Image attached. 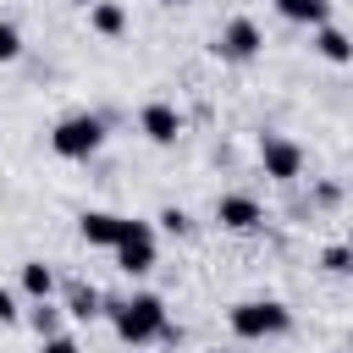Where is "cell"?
Here are the masks:
<instances>
[{"instance_id": "1", "label": "cell", "mask_w": 353, "mask_h": 353, "mask_svg": "<svg viewBox=\"0 0 353 353\" xmlns=\"http://www.w3.org/2000/svg\"><path fill=\"white\" fill-rule=\"evenodd\" d=\"M105 314H110V331H116L127 347H149V342L160 336V325L171 320L160 292H127V298H105Z\"/></svg>"}, {"instance_id": "2", "label": "cell", "mask_w": 353, "mask_h": 353, "mask_svg": "<svg viewBox=\"0 0 353 353\" xmlns=\"http://www.w3.org/2000/svg\"><path fill=\"white\" fill-rule=\"evenodd\" d=\"M226 325H232L237 342H276V336H287L298 320H292V309H287L281 298H243V303L226 309Z\"/></svg>"}, {"instance_id": "3", "label": "cell", "mask_w": 353, "mask_h": 353, "mask_svg": "<svg viewBox=\"0 0 353 353\" xmlns=\"http://www.w3.org/2000/svg\"><path fill=\"white\" fill-rule=\"evenodd\" d=\"M50 149L61 160H94L105 149V121L99 110H66L55 127H50Z\"/></svg>"}, {"instance_id": "4", "label": "cell", "mask_w": 353, "mask_h": 353, "mask_svg": "<svg viewBox=\"0 0 353 353\" xmlns=\"http://www.w3.org/2000/svg\"><path fill=\"white\" fill-rule=\"evenodd\" d=\"M110 254H116V270L138 281V276H149V270L160 265V237H154V226H149V221L127 215V221H121V237L110 243Z\"/></svg>"}, {"instance_id": "5", "label": "cell", "mask_w": 353, "mask_h": 353, "mask_svg": "<svg viewBox=\"0 0 353 353\" xmlns=\"http://www.w3.org/2000/svg\"><path fill=\"white\" fill-rule=\"evenodd\" d=\"M254 160H259V171H265L270 182H281V188H292V182L303 176V165H309L303 143L287 138V132H259V138H254Z\"/></svg>"}, {"instance_id": "6", "label": "cell", "mask_w": 353, "mask_h": 353, "mask_svg": "<svg viewBox=\"0 0 353 353\" xmlns=\"http://www.w3.org/2000/svg\"><path fill=\"white\" fill-rule=\"evenodd\" d=\"M210 55L226 61V66H248V61L265 55V28H259L254 17H226L221 33L210 39Z\"/></svg>"}, {"instance_id": "7", "label": "cell", "mask_w": 353, "mask_h": 353, "mask_svg": "<svg viewBox=\"0 0 353 353\" xmlns=\"http://www.w3.org/2000/svg\"><path fill=\"white\" fill-rule=\"evenodd\" d=\"M138 132L154 143V149H171L182 132H188V110L176 99H143L138 105Z\"/></svg>"}, {"instance_id": "8", "label": "cell", "mask_w": 353, "mask_h": 353, "mask_svg": "<svg viewBox=\"0 0 353 353\" xmlns=\"http://www.w3.org/2000/svg\"><path fill=\"white\" fill-rule=\"evenodd\" d=\"M215 226L221 232H232V237H248V232H259L265 226V204L254 199V193H215Z\"/></svg>"}, {"instance_id": "9", "label": "cell", "mask_w": 353, "mask_h": 353, "mask_svg": "<svg viewBox=\"0 0 353 353\" xmlns=\"http://www.w3.org/2000/svg\"><path fill=\"white\" fill-rule=\"evenodd\" d=\"M121 221H127V215H116V210H83V215H77V237H83L88 248H110V243L121 237Z\"/></svg>"}, {"instance_id": "10", "label": "cell", "mask_w": 353, "mask_h": 353, "mask_svg": "<svg viewBox=\"0 0 353 353\" xmlns=\"http://www.w3.org/2000/svg\"><path fill=\"white\" fill-rule=\"evenodd\" d=\"M88 28H94L99 39H127L132 17H127L121 0H88Z\"/></svg>"}, {"instance_id": "11", "label": "cell", "mask_w": 353, "mask_h": 353, "mask_svg": "<svg viewBox=\"0 0 353 353\" xmlns=\"http://www.w3.org/2000/svg\"><path fill=\"white\" fill-rule=\"evenodd\" d=\"M61 309H66L72 320H99V314H105V292H99L94 281H83V276H77V281H66Z\"/></svg>"}, {"instance_id": "12", "label": "cell", "mask_w": 353, "mask_h": 353, "mask_svg": "<svg viewBox=\"0 0 353 353\" xmlns=\"http://www.w3.org/2000/svg\"><path fill=\"white\" fill-rule=\"evenodd\" d=\"M309 50H314V55H325L331 66H347V61H353V39H347L336 22H320V28H314V39H309Z\"/></svg>"}, {"instance_id": "13", "label": "cell", "mask_w": 353, "mask_h": 353, "mask_svg": "<svg viewBox=\"0 0 353 353\" xmlns=\"http://www.w3.org/2000/svg\"><path fill=\"white\" fill-rule=\"evenodd\" d=\"M17 287H22V298L33 303V298H55V265H44V259H22V270H17Z\"/></svg>"}, {"instance_id": "14", "label": "cell", "mask_w": 353, "mask_h": 353, "mask_svg": "<svg viewBox=\"0 0 353 353\" xmlns=\"http://www.w3.org/2000/svg\"><path fill=\"white\" fill-rule=\"evenodd\" d=\"M270 6H276V17H287V22H298V28L331 22V0H270Z\"/></svg>"}, {"instance_id": "15", "label": "cell", "mask_w": 353, "mask_h": 353, "mask_svg": "<svg viewBox=\"0 0 353 353\" xmlns=\"http://www.w3.org/2000/svg\"><path fill=\"white\" fill-rule=\"evenodd\" d=\"M22 320L33 325V336H55V331H61V320H66V309H61L55 298H33V303L22 309Z\"/></svg>"}, {"instance_id": "16", "label": "cell", "mask_w": 353, "mask_h": 353, "mask_svg": "<svg viewBox=\"0 0 353 353\" xmlns=\"http://www.w3.org/2000/svg\"><path fill=\"white\" fill-rule=\"evenodd\" d=\"M342 199H347V193H342V182H331V176H325V182H314V188H309V204H303V210H309V215H314V210H336Z\"/></svg>"}, {"instance_id": "17", "label": "cell", "mask_w": 353, "mask_h": 353, "mask_svg": "<svg viewBox=\"0 0 353 353\" xmlns=\"http://www.w3.org/2000/svg\"><path fill=\"white\" fill-rule=\"evenodd\" d=\"M320 270H325V276H347V270H353V248H347V243H325V248H320Z\"/></svg>"}, {"instance_id": "18", "label": "cell", "mask_w": 353, "mask_h": 353, "mask_svg": "<svg viewBox=\"0 0 353 353\" xmlns=\"http://www.w3.org/2000/svg\"><path fill=\"white\" fill-rule=\"evenodd\" d=\"M22 28L11 22V17H0V66H11V61H22Z\"/></svg>"}, {"instance_id": "19", "label": "cell", "mask_w": 353, "mask_h": 353, "mask_svg": "<svg viewBox=\"0 0 353 353\" xmlns=\"http://www.w3.org/2000/svg\"><path fill=\"white\" fill-rule=\"evenodd\" d=\"M154 221H160V232H165V237H188V232H193V215H188L182 204H165Z\"/></svg>"}, {"instance_id": "20", "label": "cell", "mask_w": 353, "mask_h": 353, "mask_svg": "<svg viewBox=\"0 0 353 353\" xmlns=\"http://www.w3.org/2000/svg\"><path fill=\"white\" fill-rule=\"evenodd\" d=\"M39 353H83V342L66 336V331H55V336H39Z\"/></svg>"}, {"instance_id": "21", "label": "cell", "mask_w": 353, "mask_h": 353, "mask_svg": "<svg viewBox=\"0 0 353 353\" xmlns=\"http://www.w3.org/2000/svg\"><path fill=\"white\" fill-rule=\"evenodd\" d=\"M17 320H22V309H17V292L0 281V325H17Z\"/></svg>"}, {"instance_id": "22", "label": "cell", "mask_w": 353, "mask_h": 353, "mask_svg": "<svg viewBox=\"0 0 353 353\" xmlns=\"http://www.w3.org/2000/svg\"><path fill=\"white\" fill-rule=\"evenodd\" d=\"M154 6H182V0H154Z\"/></svg>"}, {"instance_id": "23", "label": "cell", "mask_w": 353, "mask_h": 353, "mask_svg": "<svg viewBox=\"0 0 353 353\" xmlns=\"http://www.w3.org/2000/svg\"><path fill=\"white\" fill-rule=\"evenodd\" d=\"M210 353H232V347H210Z\"/></svg>"}, {"instance_id": "24", "label": "cell", "mask_w": 353, "mask_h": 353, "mask_svg": "<svg viewBox=\"0 0 353 353\" xmlns=\"http://www.w3.org/2000/svg\"><path fill=\"white\" fill-rule=\"evenodd\" d=\"M72 6H88V0H72Z\"/></svg>"}, {"instance_id": "25", "label": "cell", "mask_w": 353, "mask_h": 353, "mask_svg": "<svg viewBox=\"0 0 353 353\" xmlns=\"http://www.w3.org/2000/svg\"><path fill=\"white\" fill-rule=\"evenodd\" d=\"M132 353H138V347H132Z\"/></svg>"}]
</instances>
